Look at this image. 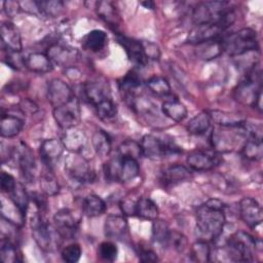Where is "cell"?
I'll return each instance as SVG.
<instances>
[{"label": "cell", "mask_w": 263, "mask_h": 263, "mask_svg": "<svg viewBox=\"0 0 263 263\" xmlns=\"http://www.w3.org/2000/svg\"><path fill=\"white\" fill-rule=\"evenodd\" d=\"M225 204L216 198H211L196 211V235L199 240L213 241L222 233L226 217Z\"/></svg>", "instance_id": "1"}, {"label": "cell", "mask_w": 263, "mask_h": 263, "mask_svg": "<svg viewBox=\"0 0 263 263\" xmlns=\"http://www.w3.org/2000/svg\"><path fill=\"white\" fill-rule=\"evenodd\" d=\"M262 72L259 64H254L245 79L234 89V98L237 102L251 107H257L261 111L262 99Z\"/></svg>", "instance_id": "2"}, {"label": "cell", "mask_w": 263, "mask_h": 263, "mask_svg": "<svg viewBox=\"0 0 263 263\" xmlns=\"http://www.w3.org/2000/svg\"><path fill=\"white\" fill-rule=\"evenodd\" d=\"M246 122V121H245ZM249 138V134L243 124L238 126H220L213 128L211 134V144L215 151L227 153L241 150Z\"/></svg>", "instance_id": "3"}, {"label": "cell", "mask_w": 263, "mask_h": 263, "mask_svg": "<svg viewBox=\"0 0 263 263\" xmlns=\"http://www.w3.org/2000/svg\"><path fill=\"white\" fill-rule=\"evenodd\" d=\"M256 239L242 230L234 232L227 240L223 251L230 261L251 262L255 259Z\"/></svg>", "instance_id": "4"}, {"label": "cell", "mask_w": 263, "mask_h": 263, "mask_svg": "<svg viewBox=\"0 0 263 263\" xmlns=\"http://www.w3.org/2000/svg\"><path fill=\"white\" fill-rule=\"evenodd\" d=\"M223 51L231 57L241 55L259 48L257 33L251 28H242L221 39Z\"/></svg>", "instance_id": "5"}, {"label": "cell", "mask_w": 263, "mask_h": 263, "mask_svg": "<svg viewBox=\"0 0 263 263\" xmlns=\"http://www.w3.org/2000/svg\"><path fill=\"white\" fill-rule=\"evenodd\" d=\"M195 25L206 23H219L226 20H235V14L229 3L224 1H208L199 3L192 13Z\"/></svg>", "instance_id": "6"}, {"label": "cell", "mask_w": 263, "mask_h": 263, "mask_svg": "<svg viewBox=\"0 0 263 263\" xmlns=\"http://www.w3.org/2000/svg\"><path fill=\"white\" fill-rule=\"evenodd\" d=\"M139 173V161L132 157L118 155L104 165V174L109 181L128 182L138 177Z\"/></svg>", "instance_id": "7"}, {"label": "cell", "mask_w": 263, "mask_h": 263, "mask_svg": "<svg viewBox=\"0 0 263 263\" xmlns=\"http://www.w3.org/2000/svg\"><path fill=\"white\" fill-rule=\"evenodd\" d=\"M140 145L143 156L151 159H159L182 152L180 147L171 138H160L154 135L144 136Z\"/></svg>", "instance_id": "8"}, {"label": "cell", "mask_w": 263, "mask_h": 263, "mask_svg": "<svg viewBox=\"0 0 263 263\" xmlns=\"http://www.w3.org/2000/svg\"><path fill=\"white\" fill-rule=\"evenodd\" d=\"M65 172L74 182L85 184L95 180V172L92 171L86 158L80 153L70 154L65 161Z\"/></svg>", "instance_id": "9"}, {"label": "cell", "mask_w": 263, "mask_h": 263, "mask_svg": "<svg viewBox=\"0 0 263 263\" xmlns=\"http://www.w3.org/2000/svg\"><path fill=\"white\" fill-rule=\"evenodd\" d=\"M234 20H226L219 23H206L195 25L189 32L187 40L191 44H199L210 40L218 39L221 33H223Z\"/></svg>", "instance_id": "10"}, {"label": "cell", "mask_w": 263, "mask_h": 263, "mask_svg": "<svg viewBox=\"0 0 263 263\" xmlns=\"http://www.w3.org/2000/svg\"><path fill=\"white\" fill-rule=\"evenodd\" d=\"M186 161L190 168L197 172H204L218 166L222 162V157L214 149L194 150L188 154Z\"/></svg>", "instance_id": "11"}, {"label": "cell", "mask_w": 263, "mask_h": 263, "mask_svg": "<svg viewBox=\"0 0 263 263\" xmlns=\"http://www.w3.org/2000/svg\"><path fill=\"white\" fill-rule=\"evenodd\" d=\"M53 118L58 125L63 129L75 127L80 121L79 101L74 97L69 103L53 108Z\"/></svg>", "instance_id": "12"}, {"label": "cell", "mask_w": 263, "mask_h": 263, "mask_svg": "<svg viewBox=\"0 0 263 263\" xmlns=\"http://www.w3.org/2000/svg\"><path fill=\"white\" fill-rule=\"evenodd\" d=\"M55 230L65 239L73 238L78 230V220L69 209H61L53 216Z\"/></svg>", "instance_id": "13"}, {"label": "cell", "mask_w": 263, "mask_h": 263, "mask_svg": "<svg viewBox=\"0 0 263 263\" xmlns=\"http://www.w3.org/2000/svg\"><path fill=\"white\" fill-rule=\"evenodd\" d=\"M75 96L70 86L63 80L51 79L47 86V98L53 108L69 103Z\"/></svg>", "instance_id": "14"}, {"label": "cell", "mask_w": 263, "mask_h": 263, "mask_svg": "<svg viewBox=\"0 0 263 263\" xmlns=\"http://www.w3.org/2000/svg\"><path fill=\"white\" fill-rule=\"evenodd\" d=\"M31 230L38 247L43 251H48L51 246L50 227L40 213H36L31 218Z\"/></svg>", "instance_id": "15"}, {"label": "cell", "mask_w": 263, "mask_h": 263, "mask_svg": "<svg viewBox=\"0 0 263 263\" xmlns=\"http://www.w3.org/2000/svg\"><path fill=\"white\" fill-rule=\"evenodd\" d=\"M239 214L242 221L251 228L260 225L263 219L261 205L253 197H243L239 201Z\"/></svg>", "instance_id": "16"}, {"label": "cell", "mask_w": 263, "mask_h": 263, "mask_svg": "<svg viewBox=\"0 0 263 263\" xmlns=\"http://www.w3.org/2000/svg\"><path fill=\"white\" fill-rule=\"evenodd\" d=\"M116 39L117 42L124 48L125 53L132 63L140 67H144L147 65L149 60L144 52L142 41L123 35H117Z\"/></svg>", "instance_id": "17"}, {"label": "cell", "mask_w": 263, "mask_h": 263, "mask_svg": "<svg viewBox=\"0 0 263 263\" xmlns=\"http://www.w3.org/2000/svg\"><path fill=\"white\" fill-rule=\"evenodd\" d=\"M104 232L108 238L124 240L128 237V224L123 216L109 215L104 224Z\"/></svg>", "instance_id": "18"}, {"label": "cell", "mask_w": 263, "mask_h": 263, "mask_svg": "<svg viewBox=\"0 0 263 263\" xmlns=\"http://www.w3.org/2000/svg\"><path fill=\"white\" fill-rule=\"evenodd\" d=\"M15 154L18 167L24 179L29 183L33 182L36 171V162L31 149L22 143L21 146L16 148Z\"/></svg>", "instance_id": "19"}, {"label": "cell", "mask_w": 263, "mask_h": 263, "mask_svg": "<svg viewBox=\"0 0 263 263\" xmlns=\"http://www.w3.org/2000/svg\"><path fill=\"white\" fill-rule=\"evenodd\" d=\"M83 93L85 99L96 107L101 102L112 98L108 83L101 80L88 81L83 85Z\"/></svg>", "instance_id": "20"}, {"label": "cell", "mask_w": 263, "mask_h": 263, "mask_svg": "<svg viewBox=\"0 0 263 263\" xmlns=\"http://www.w3.org/2000/svg\"><path fill=\"white\" fill-rule=\"evenodd\" d=\"M47 55L52 63L68 68L71 67V64L77 60L78 51L76 48L70 46L52 44L47 49Z\"/></svg>", "instance_id": "21"}, {"label": "cell", "mask_w": 263, "mask_h": 263, "mask_svg": "<svg viewBox=\"0 0 263 263\" xmlns=\"http://www.w3.org/2000/svg\"><path fill=\"white\" fill-rule=\"evenodd\" d=\"M0 35L3 48L7 49V51H22L21 34L12 23H3L1 25Z\"/></svg>", "instance_id": "22"}, {"label": "cell", "mask_w": 263, "mask_h": 263, "mask_svg": "<svg viewBox=\"0 0 263 263\" xmlns=\"http://www.w3.org/2000/svg\"><path fill=\"white\" fill-rule=\"evenodd\" d=\"M65 150L62 140L59 139H46L40 145V156L45 165L48 167L57 161Z\"/></svg>", "instance_id": "23"}, {"label": "cell", "mask_w": 263, "mask_h": 263, "mask_svg": "<svg viewBox=\"0 0 263 263\" xmlns=\"http://www.w3.org/2000/svg\"><path fill=\"white\" fill-rule=\"evenodd\" d=\"M62 142L65 149L72 153H80L85 146L86 136L82 129H79L75 126L65 129Z\"/></svg>", "instance_id": "24"}, {"label": "cell", "mask_w": 263, "mask_h": 263, "mask_svg": "<svg viewBox=\"0 0 263 263\" xmlns=\"http://www.w3.org/2000/svg\"><path fill=\"white\" fill-rule=\"evenodd\" d=\"M25 67L32 72L44 74L52 71L53 63L47 54L41 52H33L25 59Z\"/></svg>", "instance_id": "25"}, {"label": "cell", "mask_w": 263, "mask_h": 263, "mask_svg": "<svg viewBox=\"0 0 263 263\" xmlns=\"http://www.w3.org/2000/svg\"><path fill=\"white\" fill-rule=\"evenodd\" d=\"M191 178V172L185 165L173 164L164 168L162 172V181L164 184L176 185L178 183L187 181Z\"/></svg>", "instance_id": "26"}, {"label": "cell", "mask_w": 263, "mask_h": 263, "mask_svg": "<svg viewBox=\"0 0 263 263\" xmlns=\"http://www.w3.org/2000/svg\"><path fill=\"white\" fill-rule=\"evenodd\" d=\"M212 122H215L220 126H238L245 123L246 118L238 113L226 112L220 110L209 111Z\"/></svg>", "instance_id": "27"}, {"label": "cell", "mask_w": 263, "mask_h": 263, "mask_svg": "<svg viewBox=\"0 0 263 263\" xmlns=\"http://www.w3.org/2000/svg\"><path fill=\"white\" fill-rule=\"evenodd\" d=\"M108 43V36L102 30H92L82 37V46L92 52H98L105 48Z\"/></svg>", "instance_id": "28"}, {"label": "cell", "mask_w": 263, "mask_h": 263, "mask_svg": "<svg viewBox=\"0 0 263 263\" xmlns=\"http://www.w3.org/2000/svg\"><path fill=\"white\" fill-rule=\"evenodd\" d=\"M24 127V121L17 116L3 114L0 121V134L3 138H12L21 133Z\"/></svg>", "instance_id": "29"}, {"label": "cell", "mask_w": 263, "mask_h": 263, "mask_svg": "<svg viewBox=\"0 0 263 263\" xmlns=\"http://www.w3.org/2000/svg\"><path fill=\"white\" fill-rule=\"evenodd\" d=\"M161 112L167 118L180 122L187 116V109L183 103L177 99L166 100L161 104Z\"/></svg>", "instance_id": "30"}, {"label": "cell", "mask_w": 263, "mask_h": 263, "mask_svg": "<svg viewBox=\"0 0 263 263\" xmlns=\"http://www.w3.org/2000/svg\"><path fill=\"white\" fill-rule=\"evenodd\" d=\"M222 52H223L222 43H221V39L219 38L199 43L196 45V49H195L196 55L199 59L205 60V61L213 60L218 55H220Z\"/></svg>", "instance_id": "31"}, {"label": "cell", "mask_w": 263, "mask_h": 263, "mask_svg": "<svg viewBox=\"0 0 263 263\" xmlns=\"http://www.w3.org/2000/svg\"><path fill=\"white\" fill-rule=\"evenodd\" d=\"M106 208L107 205L104 199L96 194H88L82 201L83 213L90 218L101 216L105 213Z\"/></svg>", "instance_id": "32"}, {"label": "cell", "mask_w": 263, "mask_h": 263, "mask_svg": "<svg viewBox=\"0 0 263 263\" xmlns=\"http://www.w3.org/2000/svg\"><path fill=\"white\" fill-rule=\"evenodd\" d=\"M159 214L156 203L149 197H141L136 201V216L145 220H155Z\"/></svg>", "instance_id": "33"}, {"label": "cell", "mask_w": 263, "mask_h": 263, "mask_svg": "<svg viewBox=\"0 0 263 263\" xmlns=\"http://www.w3.org/2000/svg\"><path fill=\"white\" fill-rule=\"evenodd\" d=\"M91 144L95 152L100 156H107L112 149V142L110 136L103 129H98L93 133Z\"/></svg>", "instance_id": "34"}, {"label": "cell", "mask_w": 263, "mask_h": 263, "mask_svg": "<svg viewBox=\"0 0 263 263\" xmlns=\"http://www.w3.org/2000/svg\"><path fill=\"white\" fill-rule=\"evenodd\" d=\"M212 119L210 117V114L208 111H202L192 117L188 124H187V129L190 134L199 136L208 132V129L211 127Z\"/></svg>", "instance_id": "35"}, {"label": "cell", "mask_w": 263, "mask_h": 263, "mask_svg": "<svg viewBox=\"0 0 263 263\" xmlns=\"http://www.w3.org/2000/svg\"><path fill=\"white\" fill-rule=\"evenodd\" d=\"M7 195H9V199L15 204V206L21 211L22 215L26 218L30 197L24 185L20 182H16L13 189Z\"/></svg>", "instance_id": "36"}, {"label": "cell", "mask_w": 263, "mask_h": 263, "mask_svg": "<svg viewBox=\"0 0 263 263\" xmlns=\"http://www.w3.org/2000/svg\"><path fill=\"white\" fill-rule=\"evenodd\" d=\"M240 151L243 157H246L247 159L260 160L263 155L262 139L249 137Z\"/></svg>", "instance_id": "37"}, {"label": "cell", "mask_w": 263, "mask_h": 263, "mask_svg": "<svg viewBox=\"0 0 263 263\" xmlns=\"http://www.w3.org/2000/svg\"><path fill=\"white\" fill-rule=\"evenodd\" d=\"M171 229L163 220L155 219L152 223V238L154 242L166 248L168 246V238Z\"/></svg>", "instance_id": "38"}, {"label": "cell", "mask_w": 263, "mask_h": 263, "mask_svg": "<svg viewBox=\"0 0 263 263\" xmlns=\"http://www.w3.org/2000/svg\"><path fill=\"white\" fill-rule=\"evenodd\" d=\"M140 86H141V79L135 72L127 73L119 82V88L124 93V97L126 98V100H129L130 98L136 96L135 91Z\"/></svg>", "instance_id": "39"}, {"label": "cell", "mask_w": 263, "mask_h": 263, "mask_svg": "<svg viewBox=\"0 0 263 263\" xmlns=\"http://www.w3.org/2000/svg\"><path fill=\"white\" fill-rule=\"evenodd\" d=\"M146 86L152 93L159 97H165L172 92L168 81L161 76H153L149 78L146 81Z\"/></svg>", "instance_id": "40"}, {"label": "cell", "mask_w": 263, "mask_h": 263, "mask_svg": "<svg viewBox=\"0 0 263 263\" xmlns=\"http://www.w3.org/2000/svg\"><path fill=\"white\" fill-rule=\"evenodd\" d=\"M40 189L43 194L48 196H54L60 192V185L53 174L49 171L42 174L40 178Z\"/></svg>", "instance_id": "41"}, {"label": "cell", "mask_w": 263, "mask_h": 263, "mask_svg": "<svg viewBox=\"0 0 263 263\" xmlns=\"http://www.w3.org/2000/svg\"><path fill=\"white\" fill-rule=\"evenodd\" d=\"M190 255L193 261L196 262H208L210 261L211 249L206 241L197 240L194 242L190 249Z\"/></svg>", "instance_id": "42"}, {"label": "cell", "mask_w": 263, "mask_h": 263, "mask_svg": "<svg viewBox=\"0 0 263 263\" xmlns=\"http://www.w3.org/2000/svg\"><path fill=\"white\" fill-rule=\"evenodd\" d=\"M97 13L98 15L103 18L106 23L110 25L116 24L117 13L113 4L109 1H101L97 3Z\"/></svg>", "instance_id": "43"}, {"label": "cell", "mask_w": 263, "mask_h": 263, "mask_svg": "<svg viewBox=\"0 0 263 263\" xmlns=\"http://www.w3.org/2000/svg\"><path fill=\"white\" fill-rule=\"evenodd\" d=\"M98 116L103 120H110L113 119L117 114V107L116 104L113 102L112 98H109L99 105L95 107Z\"/></svg>", "instance_id": "44"}, {"label": "cell", "mask_w": 263, "mask_h": 263, "mask_svg": "<svg viewBox=\"0 0 263 263\" xmlns=\"http://www.w3.org/2000/svg\"><path fill=\"white\" fill-rule=\"evenodd\" d=\"M118 155L132 157L138 160L141 156H143L141 145L134 140H126L118 147Z\"/></svg>", "instance_id": "45"}, {"label": "cell", "mask_w": 263, "mask_h": 263, "mask_svg": "<svg viewBox=\"0 0 263 263\" xmlns=\"http://www.w3.org/2000/svg\"><path fill=\"white\" fill-rule=\"evenodd\" d=\"M0 255L3 262H16L18 261V252L16 246L8 238H3L1 241Z\"/></svg>", "instance_id": "46"}, {"label": "cell", "mask_w": 263, "mask_h": 263, "mask_svg": "<svg viewBox=\"0 0 263 263\" xmlns=\"http://www.w3.org/2000/svg\"><path fill=\"white\" fill-rule=\"evenodd\" d=\"M98 255L102 260L113 262L118 255V249L112 241H103L98 248Z\"/></svg>", "instance_id": "47"}, {"label": "cell", "mask_w": 263, "mask_h": 263, "mask_svg": "<svg viewBox=\"0 0 263 263\" xmlns=\"http://www.w3.org/2000/svg\"><path fill=\"white\" fill-rule=\"evenodd\" d=\"M167 247H172L178 253H184L188 249V240L183 233L171 230Z\"/></svg>", "instance_id": "48"}, {"label": "cell", "mask_w": 263, "mask_h": 263, "mask_svg": "<svg viewBox=\"0 0 263 263\" xmlns=\"http://www.w3.org/2000/svg\"><path fill=\"white\" fill-rule=\"evenodd\" d=\"M39 12L44 15L54 16L62 11L63 3L61 1H36Z\"/></svg>", "instance_id": "49"}, {"label": "cell", "mask_w": 263, "mask_h": 263, "mask_svg": "<svg viewBox=\"0 0 263 263\" xmlns=\"http://www.w3.org/2000/svg\"><path fill=\"white\" fill-rule=\"evenodd\" d=\"M81 248L78 243H71L65 247L62 251V259L67 263H75L79 261L81 257Z\"/></svg>", "instance_id": "50"}, {"label": "cell", "mask_w": 263, "mask_h": 263, "mask_svg": "<svg viewBox=\"0 0 263 263\" xmlns=\"http://www.w3.org/2000/svg\"><path fill=\"white\" fill-rule=\"evenodd\" d=\"M25 59L18 51H8L4 62L10 68L20 70L22 67H25Z\"/></svg>", "instance_id": "51"}, {"label": "cell", "mask_w": 263, "mask_h": 263, "mask_svg": "<svg viewBox=\"0 0 263 263\" xmlns=\"http://www.w3.org/2000/svg\"><path fill=\"white\" fill-rule=\"evenodd\" d=\"M144 52L148 60H158L160 57V50L158 46L151 41H142Z\"/></svg>", "instance_id": "52"}, {"label": "cell", "mask_w": 263, "mask_h": 263, "mask_svg": "<svg viewBox=\"0 0 263 263\" xmlns=\"http://www.w3.org/2000/svg\"><path fill=\"white\" fill-rule=\"evenodd\" d=\"M137 255L142 262H156L158 261V257L155 252L150 249H146L143 247H138Z\"/></svg>", "instance_id": "53"}, {"label": "cell", "mask_w": 263, "mask_h": 263, "mask_svg": "<svg viewBox=\"0 0 263 263\" xmlns=\"http://www.w3.org/2000/svg\"><path fill=\"white\" fill-rule=\"evenodd\" d=\"M15 184H16V181L10 174L2 172V174H1V189L4 193L8 194L13 189Z\"/></svg>", "instance_id": "54"}, {"label": "cell", "mask_w": 263, "mask_h": 263, "mask_svg": "<svg viewBox=\"0 0 263 263\" xmlns=\"http://www.w3.org/2000/svg\"><path fill=\"white\" fill-rule=\"evenodd\" d=\"M18 106H20V109L23 111V113H26V114L32 115L38 111V105L30 99H23L20 102Z\"/></svg>", "instance_id": "55"}, {"label": "cell", "mask_w": 263, "mask_h": 263, "mask_svg": "<svg viewBox=\"0 0 263 263\" xmlns=\"http://www.w3.org/2000/svg\"><path fill=\"white\" fill-rule=\"evenodd\" d=\"M121 212L126 216H136V202L129 199L121 200L119 203Z\"/></svg>", "instance_id": "56"}, {"label": "cell", "mask_w": 263, "mask_h": 263, "mask_svg": "<svg viewBox=\"0 0 263 263\" xmlns=\"http://www.w3.org/2000/svg\"><path fill=\"white\" fill-rule=\"evenodd\" d=\"M3 4H4V10L9 16H12L13 14H15L21 8L20 6L21 4L15 1H5Z\"/></svg>", "instance_id": "57"}, {"label": "cell", "mask_w": 263, "mask_h": 263, "mask_svg": "<svg viewBox=\"0 0 263 263\" xmlns=\"http://www.w3.org/2000/svg\"><path fill=\"white\" fill-rule=\"evenodd\" d=\"M32 199L35 202L36 206L40 210L43 211L46 209V199L43 196V194H40L38 192H33L32 193Z\"/></svg>", "instance_id": "58"}, {"label": "cell", "mask_w": 263, "mask_h": 263, "mask_svg": "<svg viewBox=\"0 0 263 263\" xmlns=\"http://www.w3.org/2000/svg\"><path fill=\"white\" fill-rule=\"evenodd\" d=\"M65 73H66L65 75H67L70 79H74V80H75V79H77V78L80 77V71H79L77 68L73 67V66L66 68Z\"/></svg>", "instance_id": "59"}, {"label": "cell", "mask_w": 263, "mask_h": 263, "mask_svg": "<svg viewBox=\"0 0 263 263\" xmlns=\"http://www.w3.org/2000/svg\"><path fill=\"white\" fill-rule=\"evenodd\" d=\"M141 4H142L143 6H145L146 8H149V9H154V8H155V4H154V2H152V1L141 2Z\"/></svg>", "instance_id": "60"}]
</instances>
